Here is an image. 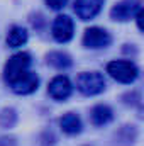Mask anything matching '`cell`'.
I'll list each match as a JSON object with an SVG mask.
<instances>
[{
  "mask_svg": "<svg viewBox=\"0 0 144 146\" xmlns=\"http://www.w3.org/2000/svg\"><path fill=\"white\" fill-rule=\"evenodd\" d=\"M76 88L83 95H97L105 90V78L98 72H83L76 76Z\"/></svg>",
  "mask_w": 144,
  "mask_h": 146,
  "instance_id": "1",
  "label": "cell"
},
{
  "mask_svg": "<svg viewBox=\"0 0 144 146\" xmlns=\"http://www.w3.org/2000/svg\"><path fill=\"white\" fill-rule=\"evenodd\" d=\"M107 73L117 82L120 83H132L137 75L139 70L137 66L132 63V61H127V60H114L107 65Z\"/></svg>",
  "mask_w": 144,
  "mask_h": 146,
  "instance_id": "2",
  "label": "cell"
},
{
  "mask_svg": "<svg viewBox=\"0 0 144 146\" xmlns=\"http://www.w3.org/2000/svg\"><path fill=\"white\" fill-rule=\"evenodd\" d=\"M31 66V54L29 53H15L9 58L3 66V78L7 83H12L22 73H26Z\"/></svg>",
  "mask_w": 144,
  "mask_h": 146,
  "instance_id": "3",
  "label": "cell"
},
{
  "mask_svg": "<svg viewBox=\"0 0 144 146\" xmlns=\"http://www.w3.org/2000/svg\"><path fill=\"white\" fill-rule=\"evenodd\" d=\"M143 10V0H120L117 2L112 10H110V17L114 21H129L132 17H136V14Z\"/></svg>",
  "mask_w": 144,
  "mask_h": 146,
  "instance_id": "4",
  "label": "cell"
},
{
  "mask_svg": "<svg viewBox=\"0 0 144 146\" xmlns=\"http://www.w3.org/2000/svg\"><path fill=\"white\" fill-rule=\"evenodd\" d=\"M12 87V90L19 95H29L32 92H36L39 87V78L34 72L27 70L26 73H22L19 78H15L12 83H9Z\"/></svg>",
  "mask_w": 144,
  "mask_h": 146,
  "instance_id": "5",
  "label": "cell"
},
{
  "mask_svg": "<svg viewBox=\"0 0 144 146\" xmlns=\"http://www.w3.org/2000/svg\"><path fill=\"white\" fill-rule=\"evenodd\" d=\"M48 92H49V95H51L54 100H66V99L71 95L73 85H71V82H70L68 76L58 75V76H54V78L49 82Z\"/></svg>",
  "mask_w": 144,
  "mask_h": 146,
  "instance_id": "6",
  "label": "cell"
},
{
  "mask_svg": "<svg viewBox=\"0 0 144 146\" xmlns=\"http://www.w3.org/2000/svg\"><path fill=\"white\" fill-rule=\"evenodd\" d=\"M108 44H110V34L102 27H88L83 34V46L85 48L98 49V48H105Z\"/></svg>",
  "mask_w": 144,
  "mask_h": 146,
  "instance_id": "7",
  "label": "cell"
},
{
  "mask_svg": "<svg viewBox=\"0 0 144 146\" xmlns=\"http://www.w3.org/2000/svg\"><path fill=\"white\" fill-rule=\"evenodd\" d=\"M51 31H53V37L58 42H68L73 37V31H75L73 21L68 15H58L53 22Z\"/></svg>",
  "mask_w": 144,
  "mask_h": 146,
  "instance_id": "8",
  "label": "cell"
},
{
  "mask_svg": "<svg viewBox=\"0 0 144 146\" xmlns=\"http://www.w3.org/2000/svg\"><path fill=\"white\" fill-rule=\"evenodd\" d=\"M102 5L104 0H75L73 9L81 21H90L102 10Z\"/></svg>",
  "mask_w": 144,
  "mask_h": 146,
  "instance_id": "9",
  "label": "cell"
},
{
  "mask_svg": "<svg viewBox=\"0 0 144 146\" xmlns=\"http://www.w3.org/2000/svg\"><path fill=\"white\" fill-rule=\"evenodd\" d=\"M114 117V112L108 106H104V104H98L95 106L92 112H90V119H92V124L93 126H105L112 121Z\"/></svg>",
  "mask_w": 144,
  "mask_h": 146,
  "instance_id": "10",
  "label": "cell"
},
{
  "mask_svg": "<svg viewBox=\"0 0 144 146\" xmlns=\"http://www.w3.org/2000/svg\"><path fill=\"white\" fill-rule=\"evenodd\" d=\"M59 126H61L63 133L73 136V134H78L81 131V119L75 112H68L59 119Z\"/></svg>",
  "mask_w": 144,
  "mask_h": 146,
  "instance_id": "11",
  "label": "cell"
},
{
  "mask_svg": "<svg viewBox=\"0 0 144 146\" xmlns=\"http://www.w3.org/2000/svg\"><path fill=\"white\" fill-rule=\"evenodd\" d=\"M27 37H29V34L24 27L14 26L7 34V46L9 48H20L27 42Z\"/></svg>",
  "mask_w": 144,
  "mask_h": 146,
  "instance_id": "12",
  "label": "cell"
},
{
  "mask_svg": "<svg viewBox=\"0 0 144 146\" xmlns=\"http://www.w3.org/2000/svg\"><path fill=\"white\" fill-rule=\"evenodd\" d=\"M48 63L58 70H65L71 65V58L66 54V53H61V51H53L48 54Z\"/></svg>",
  "mask_w": 144,
  "mask_h": 146,
  "instance_id": "13",
  "label": "cell"
},
{
  "mask_svg": "<svg viewBox=\"0 0 144 146\" xmlns=\"http://www.w3.org/2000/svg\"><path fill=\"white\" fill-rule=\"evenodd\" d=\"M44 2H46V5H48L49 9H53V10H61V9L66 5L68 0H44Z\"/></svg>",
  "mask_w": 144,
  "mask_h": 146,
  "instance_id": "14",
  "label": "cell"
},
{
  "mask_svg": "<svg viewBox=\"0 0 144 146\" xmlns=\"http://www.w3.org/2000/svg\"><path fill=\"white\" fill-rule=\"evenodd\" d=\"M0 146H15V139H12V138H0Z\"/></svg>",
  "mask_w": 144,
  "mask_h": 146,
  "instance_id": "15",
  "label": "cell"
}]
</instances>
